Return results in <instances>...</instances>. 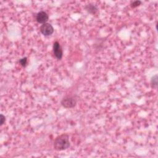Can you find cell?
<instances>
[{
    "label": "cell",
    "mask_w": 158,
    "mask_h": 158,
    "mask_svg": "<svg viewBox=\"0 0 158 158\" xmlns=\"http://www.w3.org/2000/svg\"><path fill=\"white\" fill-rule=\"evenodd\" d=\"M69 147V136L67 134L63 133L56 138L53 144V148L55 150L60 151L65 150Z\"/></svg>",
    "instance_id": "1"
},
{
    "label": "cell",
    "mask_w": 158,
    "mask_h": 158,
    "mask_svg": "<svg viewBox=\"0 0 158 158\" xmlns=\"http://www.w3.org/2000/svg\"><path fill=\"white\" fill-rule=\"evenodd\" d=\"M77 102V98L73 95H67L62 98L61 100V105L65 108H73Z\"/></svg>",
    "instance_id": "2"
},
{
    "label": "cell",
    "mask_w": 158,
    "mask_h": 158,
    "mask_svg": "<svg viewBox=\"0 0 158 158\" xmlns=\"http://www.w3.org/2000/svg\"><path fill=\"white\" fill-rule=\"evenodd\" d=\"M40 30L41 33L46 36H49L52 35L54 32V28L51 23H45L41 25L40 28Z\"/></svg>",
    "instance_id": "3"
},
{
    "label": "cell",
    "mask_w": 158,
    "mask_h": 158,
    "mask_svg": "<svg viewBox=\"0 0 158 158\" xmlns=\"http://www.w3.org/2000/svg\"><path fill=\"white\" fill-rule=\"evenodd\" d=\"M52 49H52L53 54H54L55 57L58 60H60L62 57L63 52H62V48L60 45V43L58 41H55L53 44Z\"/></svg>",
    "instance_id": "4"
},
{
    "label": "cell",
    "mask_w": 158,
    "mask_h": 158,
    "mask_svg": "<svg viewBox=\"0 0 158 158\" xmlns=\"http://www.w3.org/2000/svg\"><path fill=\"white\" fill-rule=\"evenodd\" d=\"M49 19V16L48 14L44 11H40L36 15V20L39 23H47Z\"/></svg>",
    "instance_id": "5"
},
{
    "label": "cell",
    "mask_w": 158,
    "mask_h": 158,
    "mask_svg": "<svg viewBox=\"0 0 158 158\" xmlns=\"http://www.w3.org/2000/svg\"><path fill=\"white\" fill-rule=\"evenodd\" d=\"M85 9L87 12H88L89 14H91L93 15H95L98 12V7L92 4H88L85 6Z\"/></svg>",
    "instance_id": "6"
},
{
    "label": "cell",
    "mask_w": 158,
    "mask_h": 158,
    "mask_svg": "<svg viewBox=\"0 0 158 158\" xmlns=\"http://www.w3.org/2000/svg\"><path fill=\"white\" fill-rule=\"evenodd\" d=\"M151 83L154 88H157V83H158V79H157V75H155L153 77H152L151 80Z\"/></svg>",
    "instance_id": "7"
},
{
    "label": "cell",
    "mask_w": 158,
    "mask_h": 158,
    "mask_svg": "<svg viewBox=\"0 0 158 158\" xmlns=\"http://www.w3.org/2000/svg\"><path fill=\"white\" fill-rule=\"evenodd\" d=\"M141 4V1H139V0L133 1H131V2H130V6L131 8H136V7H138Z\"/></svg>",
    "instance_id": "8"
},
{
    "label": "cell",
    "mask_w": 158,
    "mask_h": 158,
    "mask_svg": "<svg viewBox=\"0 0 158 158\" xmlns=\"http://www.w3.org/2000/svg\"><path fill=\"white\" fill-rule=\"evenodd\" d=\"M19 62L20 64V65H22V67H26L27 64V57H24L21 58L20 59H19Z\"/></svg>",
    "instance_id": "9"
},
{
    "label": "cell",
    "mask_w": 158,
    "mask_h": 158,
    "mask_svg": "<svg viewBox=\"0 0 158 158\" xmlns=\"http://www.w3.org/2000/svg\"><path fill=\"white\" fill-rule=\"evenodd\" d=\"M0 118H1V126H2L6 121V118H5V116H4L2 114H1Z\"/></svg>",
    "instance_id": "10"
}]
</instances>
